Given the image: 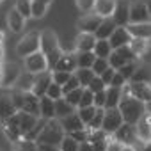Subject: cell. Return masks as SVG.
<instances>
[{"instance_id": "1", "label": "cell", "mask_w": 151, "mask_h": 151, "mask_svg": "<svg viewBox=\"0 0 151 151\" xmlns=\"http://www.w3.org/2000/svg\"><path fill=\"white\" fill-rule=\"evenodd\" d=\"M39 52L45 55L48 69L52 71L53 66L57 64V60L62 55V48L59 45V37L52 29H45L39 32Z\"/></svg>"}, {"instance_id": "2", "label": "cell", "mask_w": 151, "mask_h": 151, "mask_svg": "<svg viewBox=\"0 0 151 151\" xmlns=\"http://www.w3.org/2000/svg\"><path fill=\"white\" fill-rule=\"evenodd\" d=\"M126 86V84H124ZM119 112H121V117H123V123H128V124H135L144 114H146V103L132 98L126 91V87L121 89V100H119V105H117Z\"/></svg>"}, {"instance_id": "3", "label": "cell", "mask_w": 151, "mask_h": 151, "mask_svg": "<svg viewBox=\"0 0 151 151\" xmlns=\"http://www.w3.org/2000/svg\"><path fill=\"white\" fill-rule=\"evenodd\" d=\"M64 135H66V133H64V130H62L59 119L53 117V119H48V121L45 123V126H43V130H41V133H39V137H37L36 142H39V144H53V146H59V142L62 140Z\"/></svg>"}, {"instance_id": "4", "label": "cell", "mask_w": 151, "mask_h": 151, "mask_svg": "<svg viewBox=\"0 0 151 151\" xmlns=\"http://www.w3.org/2000/svg\"><path fill=\"white\" fill-rule=\"evenodd\" d=\"M34 52H39V30H32L27 36H23L20 39V43L16 45V53L20 57H27Z\"/></svg>"}, {"instance_id": "5", "label": "cell", "mask_w": 151, "mask_h": 151, "mask_svg": "<svg viewBox=\"0 0 151 151\" xmlns=\"http://www.w3.org/2000/svg\"><path fill=\"white\" fill-rule=\"evenodd\" d=\"M123 124V117L119 109H103V123H101V130L107 135H112L119 126Z\"/></svg>"}, {"instance_id": "6", "label": "cell", "mask_w": 151, "mask_h": 151, "mask_svg": "<svg viewBox=\"0 0 151 151\" xmlns=\"http://www.w3.org/2000/svg\"><path fill=\"white\" fill-rule=\"evenodd\" d=\"M126 91L132 98L142 101V103H149L151 100V86L149 82H126Z\"/></svg>"}, {"instance_id": "7", "label": "cell", "mask_w": 151, "mask_h": 151, "mask_svg": "<svg viewBox=\"0 0 151 151\" xmlns=\"http://www.w3.org/2000/svg\"><path fill=\"white\" fill-rule=\"evenodd\" d=\"M128 23H149V6L146 2H130Z\"/></svg>"}, {"instance_id": "8", "label": "cell", "mask_w": 151, "mask_h": 151, "mask_svg": "<svg viewBox=\"0 0 151 151\" xmlns=\"http://www.w3.org/2000/svg\"><path fill=\"white\" fill-rule=\"evenodd\" d=\"M25 71L32 73V75H37V73H43V71H48V64H46V59L41 52H34L30 55L25 57Z\"/></svg>"}, {"instance_id": "9", "label": "cell", "mask_w": 151, "mask_h": 151, "mask_svg": "<svg viewBox=\"0 0 151 151\" xmlns=\"http://www.w3.org/2000/svg\"><path fill=\"white\" fill-rule=\"evenodd\" d=\"M114 139L117 142H121L123 146H133L135 147V142H137V137H135V124H128V123H123L114 133ZM137 149V147H135Z\"/></svg>"}, {"instance_id": "10", "label": "cell", "mask_w": 151, "mask_h": 151, "mask_svg": "<svg viewBox=\"0 0 151 151\" xmlns=\"http://www.w3.org/2000/svg\"><path fill=\"white\" fill-rule=\"evenodd\" d=\"M116 23V27H126L130 18V0H116L114 13L110 16Z\"/></svg>"}, {"instance_id": "11", "label": "cell", "mask_w": 151, "mask_h": 151, "mask_svg": "<svg viewBox=\"0 0 151 151\" xmlns=\"http://www.w3.org/2000/svg\"><path fill=\"white\" fill-rule=\"evenodd\" d=\"M135 137H137V142H140L142 146H149V139H151L149 112H146V114L135 123Z\"/></svg>"}, {"instance_id": "12", "label": "cell", "mask_w": 151, "mask_h": 151, "mask_svg": "<svg viewBox=\"0 0 151 151\" xmlns=\"http://www.w3.org/2000/svg\"><path fill=\"white\" fill-rule=\"evenodd\" d=\"M50 84H52V73H50V69L43 71V73H37V75H34V84H32L30 93L34 96L41 98V96L46 94V89H48Z\"/></svg>"}, {"instance_id": "13", "label": "cell", "mask_w": 151, "mask_h": 151, "mask_svg": "<svg viewBox=\"0 0 151 151\" xmlns=\"http://www.w3.org/2000/svg\"><path fill=\"white\" fill-rule=\"evenodd\" d=\"M20 66L14 64V62H9V64H2V82H0V86H2L4 89L7 87H13L14 82L18 80L20 77Z\"/></svg>"}, {"instance_id": "14", "label": "cell", "mask_w": 151, "mask_h": 151, "mask_svg": "<svg viewBox=\"0 0 151 151\" xmlns=\"http://www.w3.org/2000/svg\"><path fill=\"white\" fill-rule=\"evenodd\" d=\"M107 41H109V45H110L112 50H117L121 46H128L130 41H132V36L128 34L126 27H116V30L112 32V36Z\"/></svg>"}, {"instance_id": "15", "label": "cell", "mask_w": 151, "mask_h": 151, "mask_svg": "<svg viewBox=\"0 0 151 151\" xmlns=\"http://www.w3.org/2000/svg\"><path fill=\"white\" fill-rule=\"evenodd\" d=\"M101 20H103V18H100L98 14L87 13V14H84V16L78 20V30H80V32H86V34H94L96 29H98V25L101 23Z\"/></svg>"}, {"instance_id": "16", "label": "cell", "mask_w": 151, "mask_h": 151, "mask_svg": "<svg viewBox=\"0 0 151 151\" xmlns=\"http://www.w3.org/2000/svg\"><path fill=\"white\" fill-rule=\"evenodd\" d=\"M55 71H64V73H73L77 69V60H75V52H62L60 59L53 66Z\"/></svg>"}, {"instance_id": "17", "label": "cell", "mask_w": 151, "mask_h": 151, "mask_svg": "<svg viewBox=\"0 0 151 151\" xmlns=\"http://www.w3.org/2000/svg\"><path fill=\"white\" fill-rule=\"evenodd\" d=\"M59 123H60V126H62V130H64V133H66V135L86 128V126H84V123L80 121V117H78V114H77V112H73V114H71V116H68V117L59 119Z\"/></svg>"}, {"instance_id": "18", "label": "cell", "mask_w": 151, "mask_h": 151, "mask_svg": "<svg viewBox=\"0 0 151 151\" xmlns=\"http://www.w3.org/2000/svg\"><path fill=\"white\" fill-rule=\"evenodd\" d=\"M18 110L14 109L13 101H11V94L4 93V91H0V123L9 119L13 114H16Z\"/></svg>"}, {"instance_id": "19", "label": "cell", "mask_w": 151, "mask_h": 151, "mask_svg": "<svg viewBox=\"0 0 151 151\" xmlns=\"http://www.w3.org/2000/svg\"><path fill=\"white\" fill-rule=\"evenodd\" d=\"M94 43H96L94 34L80 32V34L77 36V39H75V48H77V52H93Z\"/></svg>"}, {"instance_id": "20", "label": "cell", "mask_w": 151, "mask_h": 151, "mask_svg": "<svg viewBox=\"0 0 151 151\" xmlns=\"http://www.w3.org/2000/svg\"><path fill=\"white\" fill-rule=\"evenodd\" d=\"M126 30L132 37H139V39H149V36H151L149 23H128Z\"/></svg>"}, {"instance_id": "21", "label": "cell", "mask_w": 151, "mask_h": 151, "mask_svg": "<svg viewBox=\"0 0 151 151\" xmlns=\"http://www.w3.org/2000/svg\"><path fill=\"white\" fill-rule=\"evenodd\" d=\"M130 50L133 52V55L137 59H144L149 53V39H139V37H132L130 41Z\"/></svg>"}, {"instance_id": "22", "label": "cell", "mask_w": 151, "mask_h": 151, "mask_svg": "<svg viewBox=\"0 0 151 151\" xmlns=\"http://www.w3.org/2000/svg\"><path fill=\"white\" fill-rule=\"evenodd\" d=\"M22 112L30 114V116H34V117H39V98L34 96L32 93H25Z\"/></svg>"}, {"instance_id": "23", "label": "cell", "mask_w": 151, "mask_h": 151, "mask_svg": "<svg viewBox=\"0 0 151 151\" xmlns=\"http://www.w3.org/2000/svg\"><path fill=\"white\" fill-rule=\"evenodd\" d=\"M16 119H18L20 133H22V137H23L27 132H30V130H32V126L37 123V119H39V117H34V116H30V114H25V112L18 110V112H16Z\"/></svg>"}, {"instance_id": "24", "label": "cell", "mask_w": 151, "mask_h": 151, "mask_svg": "<svg viewBox=\"0 0 151 151\" xmlns=\"http://www.w3.org/2000/svg\"><path fill=\"white\" fill-rule=\"evenodd\" d=\"M114 6H116V0H96L93 13L98 14L100 18H110L114 13Z\"/></svg>"}, {"instance_id": "25", "label": "cell", "mask_w": 151, "mask_h": 151, "mask_svg": "<svg viewBox=\"0 0 151 151\" xmlns=\"http://www.w3.org/2000/svg\"><path fill=\"white\" fill-rule=\"evenodd\" d=\"M32 84H34V75L29 73V71H23V73H20V77H18V80L14 82L13 89L18 91V93H30Z\"/></svg>"}, {"instance_id": "26", "label": "cell", "mask_w": 151, "mask_h": 151, "mask_svg": "<svg viewBox=\"0 0 151 151\" xmlns=\"http://www.w3.org/2000/svg\"><path fill=\"white\" fill-rule=\"evenodd\" d=\"M39 117L46 119V121L55 117V103L48 96H41L39 98Z\"/></svg>"}, {"instance_id": "27", "label": "cell", "mask_w": 151, "mask_h": 151, "mask_svg": "<svg viewBox=\"0 0 151 151\" xmlns=\"http://www.w3.org/2000/svg\"><path fill=\"white\" fill-rule=\"evenodd\" d=\"M116 30V23L112 18H103L101 23L98 25L96 32H94V37L96 39H109L112 36V32Z\"/></svg>"}, {"instance_id": "28", "label": "cell", "mask_w": 151, "mask_h": 151, "mask_svg": "<svg viewBox=\"0 0 151 151\" xmlns=\"http://www.w3.org/2000/svg\"><path fill=\"white\" fill-rule=\"evenodd\" d=\"M119 100H121V89L105 87V105H103V109H117Z\"/></svg>"}, {"instance_id": "29", "label": "cell", "mask_w": 151, "mask_h": 151, "mask_svg": "<svg viewBox=\"0 0 151 151\" xmlns=\"http://www.w3.org/2000/svg\"><path fill=\"white\" fill-rule=\"evenodd\" d=\"M53 103H55V119H62V117L71 116L73 112H77V109H75L73 105H69L64 98H59Z\"/></svg>"}, {"instance_id": "30", "label": "cell", "mask_w": 151, "mask_h": 151, "mask_svg": "<svg viewBox=\"0 0 151 151\" xmlns=\"http://www.w3.org/2000/svg\"><path fill=\"white\" fill-rule=\"evenodd\" d=\"M7 23H9V29L18 34V32H22L23 27H25V18H23L16 9H11L9 14H7Z\"/></svg>"}, {"instance_id": "31", "label": "cell", "mask_w": 151, "mask_h": 151, "mask_svg": "<svg viewBox=\"0 0 151 151\" xmlns=\"http://www.w3.org/2000/svg\"><path fill=\"white\" fill-rule=\"evenodd\" d=\"M93 53L98 59H109V55L112 53V48H110V45H109L107 39H96L94 48H93Z\"/></svg>"}, {"instance_id": "32", "label": "cell", "mask_w": 151, "mask_h": 151, "mask_svg": "<svg viewBox=\"0 0 151 151\" xmlns=\"http://www.w3.org/2000/svg\"><path fill=\"white\" fill-rule=\"evenodd\" d=\"M73 75H75V78L78 80V86L80 87H87V84L94 77L93 71H91V68H77V69L73 71Z\"/></svg>"}, {"instance_id": "33", "label": "cell", "mask_w": 151, "mask_h": 151, "mask_svg": "<svg viewBox=\"0 0 151 151\" xmlns=\"http://www.w3.org/2000/svg\"><path fill=\"white\" fill-rule=\"evenodd\" d=\"M94 53L93 52H75V60H77V68H91L94 62Z\"/></svg>"}, {"instance_id": "34", "label": "cell", "mask_w": 151, "mask_h": 151, "mask_svg": "<svg viewBox=\"0 0 151 151\" xmlns=\"http://www.w3.org/2000/svg\"><path fill=\"white\" fill-rule=\"evenodd\" d=\"M128 82H149V68L144 64V62H139L137 69L133 71L132 78Z\"/></svg>"}, {"instance_id": "35", "label": "cell", "mask_w": 151, "mask_h": 151, "mask_svg": "<svg viewBox=\"0 0 151 151\" xmlns=\"http://www.w3.org/2000/svg\"><path fill=\"white\" fill-rule=\"evenodd\" d=\"M13 149L14 151H37V142L22 137L16 142H13Z\"/></svg>"}, {"instance_id": "36", "label": "cell", "mask_w": 151, "mask_h": 151, "mask_svg": "<svg viewBox=\"0 0 151 151\" xmlns=\"http://www.w3.org/2000/svg\"><path fill=\"white\" fill-rule=\"evenodd\" d=\"M139 62H140V60H132V62H126L124 66H121V68L117 69V73H119L121 77H123V78H124V80L128 82V80L132 78V75H133V71L137 69Z\"/></svg>"}, {"instance_id": "37", "label": "cell", "mask_w": 151, "mask_h": 151, "mask_svg": "<svg viewBox=\"0 0 151 151\" xmlns=\"http://www.w3.org/2000/svg\"><path fill=\"white\" fill-rule=\"evenodd\" d=\"M48 11V6L41 4V2H36V0H30V18H43Z\"/></svg>"}, {"instance_id": "38", "label": "cell", "mask_w": 151, "mask_h": 151, "mask_svg": "<svg viewBox=\"0 0 151 151\" xmlns=\"http://www.w3.org/2000/svg\"><path fill=\"white\" fill-rule=\"evenodd\" d=\"M59 151H78V142L69 135H64L62 140L59 142Z\"/></svg>"}, {"instance_id": "39", "label": "cell", "mask_w": 151, "mask_h": 151, "mask_svg": "<svg viewBox=\"0 0 151 151\" xmlns=\"http://www.w3.org/2000/svg\"><path fill=\"white\" fill-rule=\"evenodd\" d=\"M77 114H78V117H80V121L84 123V126L93 119V116L96 114V107L94 105H91V107H84V109H77Z\"/></svg>"}, {"instance_id": "40", "label": "cell", "mask_w": 151, "mask_h": 151, "mask_svg": "<svg viewBox=\"0 0 151 151\" xmlns=\"http://www.w3.org/2000/svg\"><path fill=\"white\" fill-rule=\"evenodd\" d=\"M82 91H84V87H78V89H75V91H71V93H68V94H64L62 98L69 103V105H73L75 109L78 107V103H80V96H82Z\"/></svg>"}, {"instance_id": "41", "label": "cell", "mask_w": 151, "mask_h": 151, "mask_svg": "<svg viewBox=\"0 0 151 151\" xmlns=\"http://www.w3.org/2000/svg\"><path fill=\"white\" fill-rule=\"evenodd\" d=\"M107 68H110L109 62H107V59H98V57H96L94 62H93V66H91V71H93L94 77H100V75H101Z\"/></svg>"}, {"instance_id": "42", "label": "cell", "mask_w": 151, "mask_h": 151, "mask_svg": "<svg viewBox=\"0 0 151 151\" xmlns=\"http://www.w3.org/2000/svg\"><path fill=\"white\" fill-rule=\"evenodd\" d=\"M52 73V82L53 84H57V86H64L66 82H68V78L71 77V73H64V71H55V69H52L50 71Z\"/></svg>"}, {"instance_id": "43", "label": "cell", "mask_w": 151, "mask_h": 151, "mask_svg": "<svg viewBox=\"0 0 151 151\" xmlns=\"http://www.w3.org/2000/svg\"><path fill=\"white\" fill-rule=\"evenodd\" d=\"M14 9H16L25 20L30 18V0H18L16 6H14Z\"/></svg>"}, {"instance_id": "44", "label": "cell", "mask_w": 151, "mask_h": 151, "mask_svg": "<svg viewBox=\"0 0 151 151\" xmlns=\"http://www.w3.org/2000/svg\"><path fill=\"white\" fill-rule=\"evenodd\" d=\"M45 96H48L50 100H59V98H62V89H60V86H57V84H50L48 86V89H46V94Z\"/></svg>"}, {"instance_id": "45", "label": "cell", "mask_w": 151, "mask_h": 151, "mask_svg": "<svg viewBox=\"0 0 151 151\" xmlns=\"http://www.w3.org/2000/svg\"><path fill=\"white\" fill-rule=\"evenodd\" d=\"M93 93L87 89V87H84V91H82V96H80V103H78V107L77 109H84V107H91L93 105Z\"/></svg>"}, {"instance_id": "46", "label": "cell", "mask_w": 151, "mask_h": 151, "mask_svg": "<svg viewBox=\"0 0 151 151\" xmlns=\"http://www.w3.org/2000/svg\"><path fill=\"white\" fill-rule=\"evenodd\" d=\"M78 87H80V86H78V80L75 78V75L71 73V77L68 78V82L60 87V89H62V96L68 94V93H71V91H75V89H78Z\"/></svg>"}, {"instance_id": "47", "label": "cell", "mask_w": 151, "mask_h": 151, "mask_svg": "<svg viewBox=\"0 0 151 151\" xmlns=\"http://www.w3.org/2000/svg\"><path fill=\"white\" fill-rule=\"evenodd\" d=\"M87 89L94 94V93H100V91H105V84L101 82V78L100 77H93L91 78V82L87 84Z\"/></svg>"}, {"instance_id": "48", "label": "cell", "mask_w": 151, "mask_h": 151, "mask_svg": "<svg viewBox=\"0 0 151 151\" xmlns=\"http://www.w3.org/2000/svg\"><path fill=\"white\" fill-rule=\"evenodd\" d=\"M94 2H96V0H77V7H78L84 14H87V13H93Z\"/></svg>"}, {"instance_id": "49", "label": "cell", "mask_w": 151, "mask_h": 151, "mask_svg": "<svg viewBox=\"0 0 151 151\" xmlns=\"http://www.w3.org/2000/svg\"><path fill=\"white\" fill-rule=\"evenodd\" d=\"M89 132V130H87ZM107 137V133L103 132V130H93V132H89V135H87V142H91V144H94V142H98V140H103Z\"/></svg>"}, {"instance_id": "50", "label": "cell", "mask_w": 151, "mask_h": 151, "mask_svg": "<svg viewBox=\"0 0 151 151\" xmlns=\"http://www.w3.org/2000/svg\"><path fill=\"white\" fill-rule=\"evenodd\" d=\"M68 135H69L71 139H75V140H77V142L80 144V142H86V140H87V135H89V132H87V130L84 128V130H78V132H73V133H68Z\"/></svg>"}, {"instance_id": "51", "label": "cell", "mask_w": 151, "mask_h": 151, "mask_svg": "<svg viewBox=\"0 0 151 151\" xmlns=\"http://www.w3.org/2000/svg\"><path fill=\"white\" fill-rule=\"evenodd\" d=\"M124 84H126V80H124V78L121 77V75L116 71V73H114V77H112V80H110V86H109V87H117V89H123V87H124Z\"/></svg>"}, {"instance_id": "52", "label": "cell", "mask_w": 151, "mask_h": 151, "mask_svg": "<svg viewBox=\"0 0 151 151\" xmlns=\"http://www.w3.org/2000/svg\"><path fill=\"white\" fill-rule=\"evenodd\" d=\"M114 73H116V69L107 68V69L100 75V78H101V82L105 84V87H109V86H110V80H112V77H114Z\"/></svg>"}, {"instance_id": "53", "label": "cell", "mask_w": 151, "mask_h": 151, "mask_svg": "<svg viewBox=\"0 0 151 151\" xmlns=\"http://www.w3.org/2000/svg\"><path fill=\"white\" fill-rule=\"evenodd\" d=\"M93 105H94L96 109H103V105H105V91L94 93V96H93Z\"/></svg>"}, {"instance_id": "54", "label": "cell", "mask_w": 151, "mask_h": 151, "mask_svg": "<svg viewBox=\"0 0 151 151\" xmlns=\"http://www.w3.org/2000/svg\"><path fill=\"white\" fill-rule=\"evenodd\" d=\"M37 151H59V146H53V144H39L37 142Z\"/></svg>"}, {"instance_id": "55", "label": "cell", "mask_w": 151, "mask_h": 151, "mask_svg": "<svg viewBox=\"0 0 151 151\" xmlns=\"http://www.w3.org/2000/svg\"><path fill=\"white\" fill-rule=\"evenodd\" d=\"M78 151H94V149H93V144L86 140V142H80L78 144Z\"/></svg>"}, {"instance_id": "56", "label": "cell", "mask_w": 151, "mask_h": 151, "mask_svg": "<svg viewBox=\"0 0 151 151\" xmlns=\"http://www.w3.org/2000/svg\"><path fill=\"white\" fill-rule=\"evenodd\" d=\"M36 2H41V4H45V6H50L53 0H36Z\"/></svg>"}, {"instance_id": "57", "label": "cell", "mask_w": 151, "mask_h": 151, "mask_svg": "<svg viewBox=\"0 0 151 151\" xmlns=\"http://www.w3.org/2000/svg\"><path fill=\"white\" fill-rule=\"evenodd\" d=\"M0 82H2V64H0Z\"/></svg>"}, {"instance_id": "58", "label": "cell", "mask_w": 151, "mask_h": 151, "mask_svg": "<svg viewBox=\"0 0 151 151\" xmlns=\"http://www.w3.org/2000/svg\"><path fill=\"white\" fill-rule=\"evenodd\" d=\"M0 151H2V149H0Z\"/></svg>"}]
</instances>
